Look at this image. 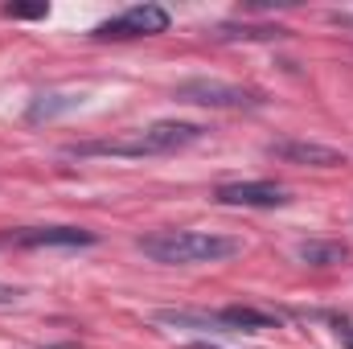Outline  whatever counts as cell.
Returning a JSON list of instances; mask_svg holds the SVG:
<instances>
[{"label":"cell","mask_w":353,"mask_h":349,"mask_svg":"<svg viewBox=\"0 0 353 349\" xmlns=\"http://www.w3.org/2000/svg\"><path fill=\"white\" fill-rule=\"evenodd\" d=\"M300 259L308 267H337V263L350 259V247L345 243H321V239H308L300 243Z\"/></svg>","instance_id":"obj_10"},{"label":"cell","mask_w":353,"mask_h":349,"mask_svg":"<svg viewBox=\"0 0 353 349\" xmlns=\"http://www.w3.org/2000/svg\"><path fill=\"white\" fill-rule=\"evenodd\" d=\"M173 99H181V103H197V107H226V111L263 107V94H259V90L234 87V83H218V79H185V83H176Z\"/></svg>","instance_id":"obj_3"},{"label":"cell","mask_w":353,"mask_h":349,"mask_svg":"<svg viewBox=\"0 0 353 349\" xmlns=\"http://www.w3.org/2000/svg\"><path fill=\"white\" fill-rule=\"evenodd\" d=\"M165 29H169V12L161 4H132L119 17L94 25L90 37H99V41H111L115 37L119 41V37H152V33H165Z\"/></svg>","instance_id":"obj_4"},{"label":"cell","mask_w":353,"mask_h":349,"mask_svg":"<svg viewBox=\"0 0 353 349\" xmlns=\"http://www.w3.org/2000/svg\"><path fill=\"white\" fill-rule=\"evenodd\" d=\"M21 300V288H12V283H0V304H17Z\"/></svg>","instance_id":"obj_13"},{"label":"cell","mask_w":353,"mask_h":349,"mask_svg":"<svg viewBox=\"0 0 353 349\" xmlns=\"http://www.w3.org/2000/svg\"><path fill=\"white\" fill-rule=\"evenodd\" d=\"M210 37L214 41H279V37H288V29H279V25H218Z\"/></svg>","instance_id":"obj_9"},{"label":"cell","mask_w":353,"mask_h":349,"mask_svg":"<svg viewBox=\"0 0 353 349\" xmlns=\"http://www.w3.org/2000/svg\"><path fill=\"white\" fill-rule=\"evenodd\" d=\"M8 247H90L94 235L83 226H21L12 235H4Z\"/></svg>","instance_id":"obj_7"},{"label":"cell","mask_w":353,"mask_h":349,"mask_svg":"<svg viewBox=\"0 0 353 349\" xmlns=\"http://www.w3.org/2000/svg\"><path fill=\"white\" fill-rule=\"evenodd\" d=\"M214 201H222V206H251V210H275V206H288V193L275 181H234V185H218Z\"/></svg>","instance_id":"obj_6"},{"label":"cell","mask_w":353,"mask_h":349,"mask_svg":"<svg viewBox=\"0 0 353 349\" xmlns=\"http://www.w3.org/2000/svg\"><path fill=\"white\" fill-rule=\"evenodd\" d=\"M267 157L288 161V165H312V169H341L345 165V152L316 144V140H271Z\"/></svg>","instance_id":"obj_5"},{"label":"cell","mask_w":353,"mask_h":349,"mask_svg":"<svg viewBox=\"0 0 353 349\" xmlns=\"http://www.w3.org/2000/svg\"><path fill=\"white\" fill-rule=\"evenodd\" d=\"M218 321H222V329H226V333H259V329H275V325H279V317H275V312L247 308V304H230V308H222V312H218Z\"/></svg>","instance_id":"obj_8"},{"label":"cell","mask_w":353,"mask_h":349,"mask_svg":"<svg viewBox=\"0 0 353 349\" xmlns=\"http://www.w3.org/2000/svg\"><path fill=\"white\" fill-rule=\"evenodd\" d=\"M136 247L152 263H173V267H185V263H222V259H234L243 251L239 239H230V235H201V230H157V235L136 239Z\"/></svg>","instance_id":"obj_2"},{"label":"cell","mask_w":353,"mask_h":349,"mask_svg":"<svg viewBox=\"0 0 353 349\" xmlns=\"http://www.w3.org/2000/svg\"><path fill=\"white\" fill-rule=\"evenodd\" d=\"M205 136L201 123H181V119H161L152 128H140L132 136H119V140H87V144H66L62 152L66 157H128V161H140V157H165V152H181L189 144H197Z\"/></svg>","instance_id":"obj_1"},{"label":"cell","mask_w":353,"mask_h":349,"mask_svg":"<svg viewBox=\"0 0 353 349\" xmlns=\"http://www.w3.org/2000/svg\"><path fill=\"white\" fill-rule=\"evenodd\" d=\"M329 21L341 25V29H353V12H329Z\"/></svg>","instance_id":"obj_14"},{"label":"cell","mask_w":353,"mask_h":349,"mask_svg":"<svg viewBox=\"0 0 353 349\" xmlns=\"http://www.w3.org/2000/svg\"><path fill=\"white\" fill-rule=\"evenodd\" d=\"M189 349H214V346H189Z\"/></svg>","instance_id":"obj_15"},{"label":"cell","mask_w":353,"mask_h":349,"mask_svg":"<svg viewBox=\"0 0 353 349\" xmlns=\"http://www.w3.org/2000/svg\"><path fill=\"white\" fill-rule=\"evenodd\" d=\"M46 12H50L46 4H4L8 21H33V17H46Z\"/></svg>","instance_id":"obj_12"},{"label":"cell","mask_w":353,"mask_h":349,"mask_svg":"<svg viewBox=\"0 0 353 349\" xmlns=\"http://www.w3.org/2000/svg\"><path fill=\"white\" fill-rule=\"evenodd\" d=\"M79 103H83V94H37V99L29 103L25 119H29V123H41V119H54L58 111H74Z\"/></svg>","instance_id":"obj_11"}]
</instances>
